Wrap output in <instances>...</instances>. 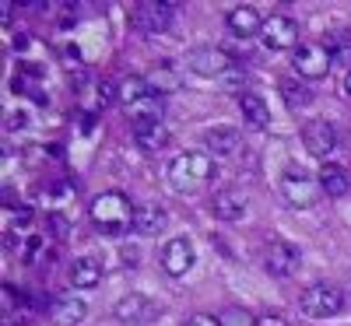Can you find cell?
I'll use <instances>...</instances> for the list:
<instances>
[{
  "label": "cell",
  "instance_id": "cell-1",
  "mask_svg": "<svg viewBox=\"0 0 351 326\" xmlns=\"http://www.w3.org/2000/svg\"><path fill=\"white\" fill-rule=\"evenodd\" d=\"M134 214L137 207H130V200L120 193V190H109V193H99L92 200V221L99 231L106 235H123L134 228Z\"/></svg>",
  "mask_w": 351,
  "mask_h": 326
},
{
  "label": "cell",
  "instance_id": "cell-2",
  "mask_svg": "<svg viewBox=\"0 0 351 326\" xmlns=\"http://www.w3.org/2000/svg\"><path fill=\"white\" fill-rule=\"evenodd\" d=\"M215 175V162L211 155L204 151H186V155H176V162L169 165V183L180 190V193H197L211 183Z\"/></svg>",
  "mask_w": 351,
  "mask_h": 326
},
{
  "label": "cell",
  "instance_id": "cell-3",
  "mask_svg": "<svg viewBox=\"0 0 351 326\" xmlns=\"http://www.w3.org/2000/svg\"><path fill=\"white\" fill-rule=\"evenodd\" d=\"M291 67H295V74L306 77V81H319V77L330 74L334 56H330L327 42H302L295 53H291Z\"/></svg>",
  "mask_w": 351,
  "mask_h": 326
},
{
  "label": "cell",
  "instance_id": "cell-4",
  "mask_svg": "<svg viewBox=\"0 0 351 326\" xmlns=\"http://www.w3.org/2000/svg\"><path fill=\"white\" fill-rule=\"evenodd\" d=\"M299 302H302V312L309 319H327V316H337L344 309V294L334 284H313L302 291Z\"/></svg>",
  "mask_w": 351,
  "mask_h": 326
},
{
  "label": "cell",
  "instance_id": "cell-5",
  "mask_svg": "<svg viewBox=\"0 0 351 326\" xmlns=\"http://www.w3.org/2000/svg\"><path fill=\"white\" fill-rule=\"evenodd\" d=\"M260 39L267 49H299V25L285 14H274V18L263 21Z\"/></svg>",
  "mask_w": 351,
  "mask_h": 326
},
{
  "label": "cell",
  "instance_id": "cell-6",
  "mask_svg": "<svg viewBox=\"0 0 351 326\" xmlns=\"http://www.w3.org/2000/svg\"><path fill=\"white\" fill-rule=\"evenodd\" d=\"M190 71L200 77H221L232 71V56L218 46H197L190 49Z\"/></svg>",
  "mask_w": 351,
  "mask_h": 326
},
{
  "label": "cell",
  "instance_id": "cell-7",
  "mask_svg": "<svg viewBox=\"0 0 351 326\" xmlns=\"http://www.w3.org/2000/svg\"><path fill=\"white\" fill-rule=\"evenodd\" d=\"M281 193L291 207H313L324 190H319V179H309L306 172H288L281 179Z\"/></svg>",
  "mask_w": 351,
  "mask_h": 326
},
{
  "label": "cell",
  "instance_id": "cell-8",
  "mask_svg": "<svg viewBox=\"0 0 351 326\" xmlns=\"http://www.w3.org/2000/svg\"><path fill=\"white\" fill-rule=\"evenodd\" d=\"M302 144L309 147V155L316 158H330L337 151V130L327 120H313L302 127Z\"/></svg>",
  "mask_w": 351,
  "mask_h": 326
},
{
  "label": "cell",
  "instance_id": "cell-9",
  "mask_svg": "<svg viewBox=\"0 0 351 326\" xmlns=\"http://www.w3.org/2000/svg\"><path fill=\"white\" fill-rule=\"evenodd\" d=\"M134 140L144 147V151H162V147L172 140V134L158 116H137L134 120Z\"/></svg>",
  "mask_w": 351,
  "mask_h": 326
},
{
  "label": "cell",
  "instance_id": "cell-10",
  "mask_svg": "<svg viewBox=\"0 0 351 326\" xmlns=\"http://www.w3.org/2000/svg\"><path fill=\"white\" fill-rule=\"evenodd\" d=\"M172 21V4H158V0H144L134 8V25L141 32H165Z\"/></svg>",
  "mask_w": 351,
  "mask_h": 326
},
{
  "label": "cell",
  "instance_id": "cell-11",
  "mask_svg": "<svg viewBox=\"0 0 351 326\" xmlns=\"http://www.w3.org/2000/svg\"><path fill=\"white\" fill-rule=\"evenodd\" d=\"M190 266H193V246H190L186 239H172V242H165V249H162V271H165V274L183 277Z\"/></svg>",
  "mask_w": 351,
  "mask_h": 326
},
{
  "label": "cell",
  "instance_id": "cell-12",
  "mask_svg": "<svg viewBox=\"0 0 351 326\" xmlns=\"http://www.w3.org/2000/svg\"><path fill=\"white\" fill-rule=\"evenodd\" d=\"M112 316L120 319V323H152L155 316H158V309L144 299V294H127V299H120L116 302V309H112Z\"/></svg>",
  "mask_w": 351,
  "mask_h": 326
},
{
  "label": "cell",
  "instance_id": "cell-13",
  "mask_svg": "<svg viewBox=\"0 0 351 326\" xmlns=\"http://www.w3.org/2000/svg\"><path fill=\"white\" fill-rule=\"evenodd\" d=\"M84 312H88V305L77 294H60V299L49 305V323L53 326H77V323H84Z\"/></svg>",
  "mask_w": 351,
  "mask_h": 326
},
{
  "label": "cell",
  "instance_id": "cell-14",
  "mask_svg": "<svg viewBox=\"0 0 351 326\" xmlns=\"http://www.w3.org/2000/svg\"><path fill=\"white\" fill-rule=\"evenodd\" d=\"M144 81H148L152 95H169V92H180L183 74L176 71V64H172V60H162V64H155L148 74H144Z\"/></svg>",
  "mask_w": 351,
  "mask_h": 326
},
{
  "label": "cell",
  "instance_id": "cell-15",
  "mask_svg": "<svg viewBox=\"0 0 351 326\" xmlns=\"http://www.w3.org/2000/svg\"><path fill=\"white\" fill-rule=\"evenodd\" d=\"M165 225H169L165 207H158V203H141L137 207V214H134V231L137 235H158Z\"/></svg>",
  "mask_w": 351,
  "mask_h": 326
},
{
  "label": "cell",
  "instance_id": "cell-16",
  "mask_svg": "<svg viewBox=\"0 0 351 326\" xmlns=\"http://www.w3.org/2000/svg\"><path fill=\"white\" fill-rule=\"evenodd\" d=\"M211 211H215L218 221H239L246 214V197L239 190H221L211 203Z\"/></svg>",
  "mask_w": 351,
  "mask_h": 326
},
{
  "label": "cell",
  "instance_id": "cell-17",
  "mask_svg": "<svg viewBox=\"0 0 351 326\" xmlns=\"http://www.w3.org/2000/svg\"><path fill=\"white\" fill-rule=\"evenodd\" d=\"M299 266V249L295 246H288V242H274L267 249V271L278 274V277H288L291 271Z\"/></svg>",
  "mask_w": 351,
  "mask_h": 326
},
{
  "label": "cell",
  "instance_id": "cell-18",
  "mask_svg": "<svg viewBox=\"0 0 351 326\" xmlns=\"http://www.w3.org/2000/svg\"><path fill=\"white\" fill-rule=\"evenodd\" d=\"M263 28V21H260V11L256 8H232L228 11V32L232 36H256Z\"/></svg>",
  "mask_w": 351,
  "mask_h": 326
},
{
  "label": "cell",
  "instance_id": "cell-19",
  "mask_svg": "<svg viewBox=\"0 0 351 326\" xmlns=\"http://www.w3.org/2000/svg\"><path fill=\"white\" fill-rule=\"evenodd\" d=\"M204 144H208V151L225 158V155H236V147L243 144L236 130H228V127H218V130H208V137H204Z\"/></svg>",
  "mask_w": 351,
  "mask_h": 326
},
{
  "label": "cell",
  "instance_id": "cell-20",
  "mask_svg": "<svg viewBox=\"0 0 351 326\" xmlns=\"http://www.w3.org/2000/svg\"><path fill=\"white\" fill-rule=\"evenodd\" d=\"M348 172L341 168V165H334V162H327L324 168H319V190H324L327 197H344L348 193Z\"/></svg>",
  "mask_w": 351,
  "mask_h": 326
},
{
  "label": "cell",
  "instance_id": "cell-21",
  "mask_svg": "<svg viewBox=\"0 0 351 326\" xmlns=\"http://www.w3.org/2000/svg\"><path fill=\"white\" fill-rule=\"evenodd\" d=\"M243 116H246V123L253 127V130H263L271 123V109H267V102H263L260 95H243Z\"/></svg>",
  "mask_w": 351,
  "mask_h": 326
},
{
  "label": "cell",
  "instance_id": "cell-22",
  "mask_svg": "<svg viewBox=\"0 0 351 326\" xmlns=\"http://www.w3.org/2000/svg\"><path fill=\"white\" fill-rule=\"evenodd\" d=\"M71 281H74L77 288H99V281H102V266H99L95 260L81 256V260L71 266Z\"/></svg>",
  "mask_w": 351,
  "mask_h": 326
},
{
  "label": "cell",
  "instance_id": "cell-23",
  "mask_svg": "<svg viewBox=\"0 0 351 326\" xmlns=\"http://www.w3.org/2000/svg\"><path fill=\"white\" fill-rule=\"evenodd\" d=\"M148 99H152V88H148V81H144L141 74H134V77H127V81L120 84V102H123V105L148 102Z\"/></svg>",
  "mask_w": 351,
  "mask_h": 326
},
{
  "label": "cell",
  "instance_id": "cell-24",
  "mask_svg": "<svg viewBox=\"0 0 351 326\" xmlns=\"http://www.w3.org/2000/svg\"><path fill=\"white\" fill-rule=\"evenodd\" d=\"M281 95H285L288 109H306L313 102V92L306 84H299V81H281Z\"/></svg>",
  "mask_w": 351,
  "mask_h": 326
},
{
  "label": "cell",
  "instance_id": "cell-25",
  "mask_svg": "<svg viewBox=\"0 0 351 326\" xmlns=\"http://www.w3.org/2000/svg\"><path fill=\"white\" fill-rule=\"evenodd\" d=\"M327 49L334 56V64H351V32H330L327 36Z\"/></svg>",
  "mask_w": 351,
  "mask_h": 326
},
{
  "label": "cell",
  "instance_id": "cell-26",
  "mask_svg": "<svg viewBox=\"0 0 351 326\" xmlns=\"http://www.w3.org/2000/svg\"><path fill=\"white\" fill-rule=\"evenodd\" d=\"M218 323H221V326H256V319H250V316L239 312V309H228Z\"/></svg>",
  "mask_w": 351,
  "mask_h": 326
},
{
  "label": "cell",
  "instance_id": "cell-27",
  "mask_svg": "<svg viewBox=\"0 0 351 326\" xmlns=\"http://www.w3.org/2000/svg\"><path fill=\"white\" fill-rule=\"evenodd\" d=\"M256 326H288V319L281 312H263V316H256Z\"/></svg>",
  "mask_w": 351,
  "mask_h": 326
},
{
  "label": "cell",
  "instance_id": "cell-28",
  "mask_svg": "<svg viewBox=\"0 0 351 326\" xmlns=\"http://www.w3.org/2000/svg\"><path fill=\"white\" fill-rule=\"evenodd\" d=\"M99 99H102V102H116V99H120V88L109 84V81H102V84H99Z\"/></svg>",
  "mask_w": 351,
  "mask_h": 326
},
{
  "label": "cell",
  "instance_id": "cell-29",
  "mask_svg": "<svg viewBox=\"0 0 351 326\" xmlns=\"http://www.w3.org/2000/svg\"><path fill=\"white\" fill-rule=\"evenodd\" d=\"M186 326H221L218 319H211V316H190L186 319Z\"/></svg>",
  "mask_w": 351,
  "mask_h": 326
},
{
  "label": "cell",
  "instance_id": "cell-30",
  "mask_svg": "<svg viewBox=\"0 0 351 326\" xmlns=\"http://www.w3.org/2000/svg\"><path fill=\"white\" fill-rule=\"evenodd\" d=\"M11 8H14L11 0H4V4H0V21H4V25L11 21Z\"/></svg>",
  "mask_w": 351,
  "mask_h": 326
},
{
  "label": "cell",
  "instance_id": "cell-31",
  "mask_svg": "<svg viewBox=\"0 0 351 326\" xmlns=\"http://www.w3.org/2000/svg\"><path fill=\"white\" fill-rule=\"evenodd\" d=\"M344 92H348V99H351V71H348V77H344Z\"/></svg>",
  "mask_w": 351,
  "mask_h": 326
}]
</instances>
